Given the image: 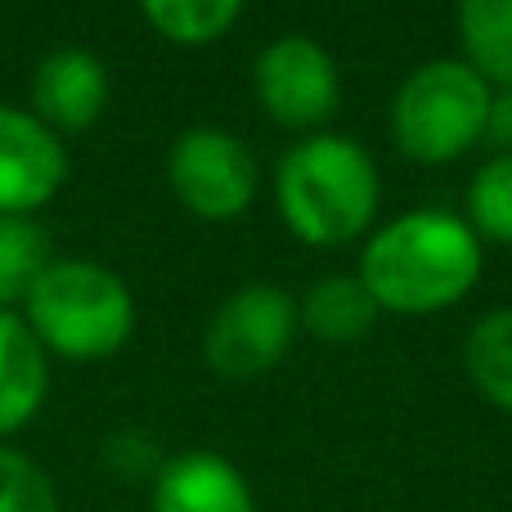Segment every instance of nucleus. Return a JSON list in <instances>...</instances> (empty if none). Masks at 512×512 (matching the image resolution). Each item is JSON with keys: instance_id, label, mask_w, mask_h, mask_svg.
I'll return each mask as SVG.
<instances>
[{"instance_id": "9d476101", "label": "nucleus", "mask_w": 512, "mask_h": 512, "mask_svg": "<svg viewBox=\"0 0 512 512\" xmlns=\"http://www.w3.org/2000/svg\"><path fill=\"white\" fill-rule=\"evenodd\" d=\"M153 512H256V504L230 459L212 450H189L158 468Z\"/></svg>"}, {"instance_id": "4468645a", "label": "nucleus", "mask_w": 512, "mask_h": 512, "mask_svg": "<svg viewBox=\"0 0 512 512\" xmlns=\"http://www.w3.org/2000/svg\"><path fill=\"white\" fill-rule=\"evenodd\" d=\"M50 265V234L32 216H0V310L23 301Z\"/></svg>"}, {"instance_id": "f257e3e1", "label": "nucleus", "mask_w": 512, "mask_h": 512, "mask_svg": "<svg viewBox=\"0 0 512 512\" xmlns=\"http://www.w3.org/2000/svg\"><path fill=\"white\" fill-rule=\"evenodd\" d=\"M481 274V243L472 225L445 212H414L391 221L364 248L360 279L382 310L432 315L468 297Z\"/></svg>"}, {"instance_id": "f3484780", "label": "nucleus", "mask_w": 512, "mask_h": 512, "mask_svg": "<svg viewBox=\"0 0 512 512\" xmlns=\"http://www.w3.org/2000/svg\"><path fill=\"white\" fill-rule=\"evenodd\" d=\"M468 216H472V234L512 243V153L477 171V180L468 189Z\"/></svg>"}, {"instance_id": "39448f33", "label": "nucleus", "mask_w": 512, "mask_h": 512, "mask_svg": "<svg viewBox=\"0 0 512 512\" xmlns=\"http://www.w3.org/2000/svg\"><path fill=\"white\" fill-rule=\"evenodd\" d=\"M297 301L270 283L234 292L207 328L203 355L225 382H248L270 373L297 337Z\"/></svg>"}, {"instance_id": "ddd939ff", "label": "nucleus", "mask_w": 512, "mask_h": 512, "mask_svg": "<svg viewBox=\"0 0 512 512\" xmlns=\"http://www.w3.org/2000/svg\"><path fill=\"white\" fill-rule=\"evenodd\" d=\"M468 68L481 81L512 86V0H459Z\"/></svg>"}, {"instance_id": "a211bd4d", "label": "nucleus", "mask_w": 512, "mask_h": 512, "mask_svg": "<svg viewBox=\"0 0 512 512\" xmlns=\"http://www.w3.org/2000/svg\"><path fill=\"white\" fill-rule=\"evenodd\" d=\"M0 512H59V490L36 459L0 445Z\"/></svg>"}, {"instance_id": "f8f14e48", "label": "nucleus", "mask_w": 512, "mask_h": 512, "mask_svg": "<svg viewBox=\"0 0 512 512\" xmlns=\"http://www.w3.org/2000/svg\"><path fill=\"white\" fill-rule=\"evenodd\" d=\"M378 301L364 288V279H351V274H328L301 301V324L310 328L324 342H360L364 333L378 319Z\"/></svg>"}, {"instance_id": "f03ea898", "label": "nucleus", "mask_w": 512, "mask_h": 512, "mask_svg": "<svg viewBox=\"0 0 512 512\" xmlns=\"http://www.w3.org/2000/svg\"><path fill=\"white\" fill-rule=\"evenodd\" d=\"M274 194L283 221L301 243L337 248L369 230L378 212V171L355 140L315 135L279 162Z\"/></svg>"}, {"instance_id": "7ed1b4c3", "label": "nucleus", "mask_w": 512, "mask_h": 512, "mask_svg": "<svg viewBox=\"0 0 512 512\" xmlns=\"http://www.w3.org/2000/svg\"><path fill=\"white\" fill-rule=\"evenodd\" d=\"M23 319L45 355L63 360H108L135 333V297L99 261H50L23 297Z\"/></svg>"}, {"instance_id": "1a4fd4ad", "label": "nucleus", "mask_w": 512, "mask_h": 512, "mask_svg": "<svg viewBox=\"0 0 512 512\" xmlns=\"http://www.w3.org/2000/svg\"><path fill=\"white\" fill-rule=\"evenodd\" d=\"M108 108V72L90 50L59 45L32 72V117L54 135H77Z\"/></svg>"}, {"instance_id": "6e6552de", "label": "nucleus", "mask_w": 512, "mask_h": 512, "mask_svg": "<svg viewBox=\"0 0 512 512\" xmlns=\"http://www.w3.org/2000/svg\"><path fill=\"white\" fill-rule=\"evenodd\" d=\"M68 180V149L32 108L0 104V216H36Z\"/></svg>"}, {"instance_id": "9b49d317", "label": "nucleus", "mask_w": 512, "mask_h": 512, "mask_svg": "<svg viewBox=\"0 0 512 512\" xmlns=\"http://www.w3.org/2000/svg\"><path fill=\"white\" fill-rule=\"evenodd\" d=\"M50 360L23 315L0 310V441L23 432L45 405Z\"/></svg>"}, {"instance_id": "6ab92c4d", "label": "nucleus", "mask_w": 512, "mask_h": 512, "mask_svg": "<svg viewBox=\"0 0 512 512\" xmlns=\"http://www.w3.org/2000/svg\"><path fill=\"white\" fill-rule=\"evenodd\" d=\"M486 140H495L504 153H512V86H504L499 95H490Z\"/></svg>"}, {"instance_id": "20e7f679", "label": "nucleus", "mask_w": 512, "mask_h": 512, "mask_svg": "<svg viewBox=\"0 0 512 512\" xmlns=\"http://www.w3.org/2000/svg\"><path fill=\"white\" fill-rule=\"evenodd\" d=\"M490 81H481L468 63L436 59L423 63L400 86L391 108L396 149L414 162H454L486 135Z\"/></svg>"}, {"instance_id": "2eb2a0df", "label": "nucleus", "mask_w": 512, "mask_h": 512, "mask_svg": "<svg viewBox=\"0 0 512 512\" xmlns=\"http://www.w3.org/2000/svg\"><path fill=\"white\" fill-rule=\"evenodd\" d=\"M468 373L486 400L512 414V310H490L468 337Z\"/></svg>"}, {"instance_id": "dca6fc26", "label": "nucleus", "mask_w": 512, "mask_h": 512, "mask_svg": "<svg viewBox=\"0 0 512 512\" xmlns=\"http://www.w3.org/2000/svg\"><path fill=\"white\" fill-rule=\"evenodd\" d=\"M144 18L176 45H207L234 27L243 0H140Z\"/></svg>"}, {"instance_id": "423d86ee", "label": "nucleus", "mask_w": 512, "mask_h": 512, "mask_svg": "<svg viewBox=\"0 0 512 512\" xmlns=\"http://www.w3.org/2000/svg\"><path fill=\"white\" fill-rule=\"evenodd\" d=\"M167 180L194 216L234 221L256 198V158L239 135L221 126H194L171 144Z\"/></svg>"}, {"instance_id": "0eeeda50", "label": "nucleus", "mask_w": 512, "mask_h": 512, "mask_svg": "<svg viewBox=\"0 0 512 512\" xmlns=\"http://www.w3.org/2000/svg\"><path fill=\"white\" fill-rule=\"evenodd\" d=\"M256 99L279 126L306 131L337 113V68L324 45L279 36L256 59Z\"/></svg>"}]
</instances>
